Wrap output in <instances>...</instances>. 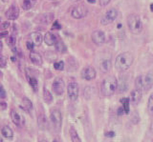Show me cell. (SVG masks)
<instances>
[{"label":"cell","mask_w":153,"mask_h":142,"mask_svg":"<svg viewBox=\"0 0 153 142\" xmlns=\"http://www.w3.org/2000/svg\"><path fill=\"white\" fill-rule=\"evenodd\" d=\"M43 98H44V101L47 104H51L53 102V96L51 92L48 89L44 88V92H43Z\"/></svg>","instance_id":"cell-26"},{"label":"cell","mask_w":153,"mask_h":142,"mask_svg":"<svg viewBox=\"0 0 153 142\" xmlns=\"http://www.w3.org/2000/svg\"><path fill=\"white\" fill-rule=\"evenodd\" d=\"M150 10H151V12L153 13V4H151V6H150Z\"/></svg>","instance_id":"cell-44"},{"label":"cell","mask_w":153,"mask_h":142,"mask_svg":"<svg viewBox=\"0 0 153 142\" xmlns=\"http://www.w3.org/2000/svg\"><path fill=\"white\" fill-rule=\"evenodd\" d=\"M54 19V15L53 13H45V15H40V22L44 24H49Z\"/></svg>","instance_id":"cell-21"},{"label":"cell","mask_w":153,"mask_h":142,"mask_svg":"<svg viewBox=\"0 0 153 142\" xmlns=\"http://www.w3.org/2000/svg\"><path fill=\"white\" fill-rule=\"evenodd\" d=\"M40 142H48V141H46V140H43V141H40Z\"/></svg>","instance_id":"cell-47"},{"label":"cell","mask_w":153,"mask_h":142,"mask_svg":"<svg viewBox=\"0 0 153 142\" xmlns=\"http://www.w3.org/2000/svg\"><path fill=\"white\" fill-rule=\"evenodd\" d=\"M54 68L57 71H62L64 69V62L63 61H59L54 64Z\"/></svg>","instance_id":"cell-31"},{"label":"cell","mask_w":153,"mask_h":142,"mask_svg":"<svg viewBox=\"0 0 153 142\" xmlns=\"http://www.w3.org/2000/svg\"><path fill=\"white\" fill-rule=\"evenodd\" d=\"M111 67H112V63H111V60L109 58L102 59L100 62V69L102 71V73H103V74L108 73L109 71L111 70Z\"/></svg>","instance_id":"cell-15"},{"label":"cell","mask_w":153,"mask_h":142,"mask_svg":"<svg viewBox=\"0 0 153 142\" xmlns=\"http://www.w3.org/2000/svg\"><path fill=\"white\" fill-rule=\"evenodd\" d=\"M88 13V10L85 5L83 4H79L73 8V10L71 12L72 17L76 18V19H81V18L85 17Z\"/></svg>","instance_id":"cell-6"},{"label":"cell","mask_w":153,"mask_h":142,"mask_svg":"<svg viewBox=\"0 0 153 142\" xmlns=\"http://www.w3.org/2000/svg\"><path fill=\"white\" fill-rule=\"evenodd\" d=\"M99 1H100V5L104 7V6H107L111 0H99Z\"/></svg>","instance_id":"cell-37"},{"label":"cell","mask_w":153,"mask_h":142,"mask_svg":"<svg viewBox=\"0 0 153 142\" xmlns=\"http://www.w3.org/2000/svg\"><path fill=\"white\" fill-rule=\"evenodd\" d=\"M1 132H2L3 136H5L6 138H9V139L12 138V137L13 136V132L9 126H4L1 130Z\"/></svg>","instance_id":"cell-22"},{"label":"cell","mask_w":153,"mask_h":142,"mask_svg":"<svg viewBox=\"0 0 153 142\" xmlns=\"http://www.w3.org/2000/svg\"><path fill=\"white\" fill-rule=\"evenodd\" d=\"M134 61V57L131 53L124 52L120 54L115 60V67L120 72H126L131 67Z\"/></svg>","instance_id":"cell-1"},{"label":"cell","mask_w":153,"mask_h":142,"mask_svg":"<svg viewBox=\"0 0 153 142\" xmlns=\"http://www.w3.org/2000/svg\"><path fill=\"white\" fill-rule=\"evenodd\" d=\"M127 26L128 29L132 34L134 35H139L141 34L143 31V23L140 16L135 13L129 15L127 17Z\"/></svg>","instance_id":"cell-4"},{"label":"cell","mask_w":153,"mask_h":142,"mask_svg":"<svg viewBox=\"0 0 153 142\" xmlns=\"http://www.w3.org/2000/svg\"><path fill=\"white\" fill-rule=\"evenodd\" d=\"M0 142H3V139L1 138V137H0Z\"/></svg>","instance_id":"cell-45"},{"label":"cell","mask_w":153,"mask_h":142,"mask_svg":"<svg viewBox=\"0 0 153 142\" xmlns=\"http://www.w3.org/2000/svg\"><path fill=\"white\" fill-rule=\"evenodd\" d=\"M38 126H39V128L42 130H45L47 128L46 117H45L44 115H42V113H40V115L38 116Z\"/></svg>","instance_id":"cell-25"},{"label":"cell","mask_w":153,"mask_h":142,"mask_svg":"<svg viewBox=\"0 0 153 142\" xmlns=\"http://www.w3.org/2000/svg\"><path fill=\"white\" fill-rule=\"evenodd\" d=\"M87 1H88L89 3H91V4H94V3L96 2V0H87Z\"/></svg>","instance_id":"cell-43"},{"label":"cell","mask_w":153,"mask_h":142,"mask_svg":"<svg viewBox=\"0 0 153 142\" xmlns=\"http://www.w3.org/2000/svg\"><path fill=\"white\" fill-rule=\"evenodd\" d=\"M29 57H30L32 63L35 64L36 66H41L43 63L41 55L38 53H36V52H31L30 54H29Z\"/></svg>","instance_id":"cell-16"},{"label":"cell","mask_w":153,"mask_h":142,"mask_svg":"<svg viewBox=\"0 0 153 142\" xmlns=\"http://www.w3.org/2000/svg\"><path fill=\"white\" fill-rule=\"evenodd\" d=\"M11 118H12V120L13 122L16 124V126H20L21 125V123H22V120H21V116L20 115L16 112V111H12L11 112Z\"/></svg>","instance_id":"cell-19"},{"label":"cell","mask_w":153,"mask_h":142,"mask_svg":"<svg viewBox=\"0 0 153 142\" xmlns=\"http://www.w3.org/2000/svg\"><path fill=\"white\" fill-rule=\"evenodd\" d=\"M117 17H118V10L115 8H111L104 13V15L100 19V23L102 25H108L116 20Z\"/></svg>","instance_id":"cell-5"},{"label":"cell","mask_w":153,"mask_h":142,"mask_svg":"<svg viewBox=\"0 0 153 142\" xmlns=\"http://www.w3.org/2000/svg\"><path fill=\"white\" fill-rule=\"evenodd\" d=\"M105 136H107V137H110V138H112V137L115 136V132H105Z\"/></svg>","instance_id":"cell-40"},{"label":"cell","mask_w":153,"mask_h":142,"mask_svg":"<svg viewBox=\"0 0 153 142\" xmlns=\"http://www.w3.org/2000/svg\"><path fill=\"white\" fill-rule=\"evenodd\" d=\"M117 78L110 75L107 77L106 78H104V80L102 83V87H100V92H102L103 96H111L112 94L116 92L117 90Z\"/></svg>","instance_id":"cell-3"},{"label":"cell","mask_w":153,"mask_h":142,"mask_svg":"<svg viewBox=\"0 0 153 142\" xmlns=\"http://www.w3.org/2000/svg\"><path fill=\"white\" fill-rule=\"evenodd\" d=\"M9 26H10V23L8 22V21H5V22H3L2 24H1V26H0V29L1 30H6L7 28H9Z\"/></svg>","instance_id":"cell-36"},{"label":"cell","mask_w":153,"mask_h":142,"mask_svg":"<svg viewBox=\"0 0 153 142\" xmlns=\"http://www.w3.org/2000/svg\"><path fill=\"white\" fill-rule=\"evenodd\" d=\"M121 103L123 104V112L126 115H127V113H129V111H130V108H129V106H130V101H129V98H126V97H123L121 99Z\"/></svg>","instance_id":"cell-23"},{"label":"cell","mask_w":153,"mask_h":142,"mask_svg":"<svg viewBox=\"0 0 153 142\" xmlns=\"http://www.w3.org/2000/svg\"><path fill=\"white\" fill-rule=\"evenodd\" d=\"M117 89L119 93H124L128 89V80L126 78V75H122L120 77L119 81L117 80Z\"/></svg>","instance_id":"cell-14"},{"label":"cell","mask_w":153,"mask_h":142,"mask_svg":"<svg viewBox=\"0 0 153 142\" xmlns=\"http://www.w3.org/2000/svg\"><path fill=\"white\" fill-rule=\"evenodd\" d=\"M26 46H27V49H29V50H33V47H35V45H33V43L32 41H27V43H26Z\"/></svg>","instance_id":"cell-38"},{"label":"cell","mask_w":153,"mask_h":142,"mask_svg":"<svg viewBox=\"0 0 153 142\" xmlns=\"http://www.w3.org/2000/svg\"><path fill=\"white\" fill-rule=\"evenodd\" d=\"M28 79H29V83H30L31 87L33 88V91L37 92V90H38V82H37L36 78H35V77H29Z\"/></svg>","instance_id":"cell-28"},{"label":"cell","mask_w":153,"mask_h":142,"mask_svg":"<svg viewBox=\"0 0 153 142\" xmlns=\"http://www.w3.org/2000/svg\"><path fill=\"white\" fill-rule=\"evenodd\" d=\"M16 36L14 35H11L8 38V45L11 47V48H13L14 45H16Z\"/></svg>","instance_id":"cell-32"},{"label":"cell","mask_w":153,"mask_h":142,"mask_svg":"<svg viewBox=\"0 0 153 142\" xmlns=\"http://www.w3.org/2000/svg\"><path fill=\"white\" fill-rule=\"evenodd\" d=\"M51 121L56 131H60L62 125V116L59 110H53L51 112Z\"/></svg>","instance_id":"cell-8"},{"label":"cell","mask_w":153,"mask_h":142,"mask_svg":"<svg viewBox=\"0 0 153 142\" xmlns=\"http://www.w3.org/2000/svg\"><path fill=\"white\" fill-rule=\"evenodd\" d=\"M2 49H3V43H2V41L0 40V52L2 51Z\"/></svg>","instance_id":"cell-42"},{"label":"cell","mask_w":153,"mask_h":142,"mask_svg":"<svg viewBox=\"0 0 153 142\" xmlns=\"http://www.w3.org/2000/svg\"><path fill=\"white\" fill-rule=\"evenodd\" d=\"M0 23H1V18H0Z\"/></svg>","instance_id":"cell-48"},{"label":"cell","mask_w":153,"mask_h":142,"mask_svg":"<svg viewBox=\"0 0 153 142\" xmlns=\"http://www.w3.org/2000/svg\"><path fill=\"white\" fill-rule=\"evenodd\" d=\"M5 15H6L7 18L10 20H16L19 15V8L16 5H12L7 10Z\"/></svg>","instance_id":"cell-13"},{"label":"cell","mask_w":153,"mask_h":142,"mask_svg":"<svg viewBox=\"0 0 153 142\" xmlns=\"http://www.w3.org/2000/svg\"><path fill=\"white\" fill-rule=\"evenodd\" d=\"M80 75L83 79L87 80V81H91V80H93L96 77L97 73H96V70L93 67L88 66V67H85L84 69H82Z\"/></svg>","instance_id":"cell-11"},{"label":"cell","mask_w":153,"mask_h":142,"mask_svg":"<svg viewBox=\"0 0 153 142\" xmlns=\"http://www.w3.org/2000/svg\"><path fill=\"white\" fill-rule=\"evenodd\" d=\"M143 96V92L139 89H134L130 93V96H129V101L134 106H137L139 103L141 102V99Z\"/></svg>","instance_id":"cell-12"},{"label":"cell","mask_w":153,"mask_h":142,"mask_svg":"<svg viewBox=\"0 0 153 142\" xmlns=\"http://www.w3.org/2000/svg\"><path fill=\"white\" fill-rule=\"evenodd\" d=\"M123 113H124V112H123V109L121 107V108H119V110H118V115L119 116H122Z\"/></svg>","instance_id":"cell-41"},{"label":"cell","mask_w":153,"mask_h":142,"mask_svg":"<svg viewBox=\"0 0 153 142\" xmlns=\"http://www.w3.org/2000/svg\"><path fill=\"white\" fill-rule=\"evenodd\" d=\"M153 87V71L143 75H139L135 80V88L142 92H148Z\"/></svg>","instance_id":"cell-2"},{"label":"cell","mask_w":153,"mask_h":142,"mask_svg":"<svg viewBox=\"0 0 153 142\" xmlns=\"http://www.w3.org/2000/svg\"><path fill=\"white\" fill-rule=\"evenodd\" d=\"M91 38H92V41L96 45L98 46H100L102 45L104 42H105V39H106V37H105V34L100 30H96L92 32V35H91Z\"/></svg>","instance_id":"cell-10"},{"label":"cell","mask_w":153,"mask_h":142,"mask_svg":"<svg viewBox=\"0 0 153 142\" xmlns=\"http://www.w3.org/2000/svg\"><path fill=\"white\" fill-rule=\"evenodd\" d=\"M52 89H53V92H54L56 96H61V94L63 93L64 91H65V83H64V81L59 77L56 78L54 80V82H53Z\"/></svg>","instance_id":"cell-9"},{"label":"cell","mask_w":153,"mask_h":142,"mask_svg":"<svg viewBox=\"0 0 153 142\" xmlns=\"http://www.w3.org/2000/svg\"><path fill=\"white\" fill-rule=\"evenodd\" d=\"M147 111L150 113L151 116H153V93L148 98V102H147Z\"/></svg>","instance_id":"cell-29"},{"label":"cell","mask_w":153,"mask_h":142,"mask_svg":"<svg viewBox=\"0 0 153 142\" xmlns=\"http://www.w3.org/2000/svg\"><path fill=\"white\" fill-rule=\"evenodd\" d=\"M21 106H22L23 109H25L26 111H29V112H30V111L32 110V109H33V103H32V101H31L29 98L24 97V98L22 99Z\"/></svg>","instance_id":"cell-24"},{"label":"cell","mask_w":153,"mask_h":142,"mask_svg":"<svg viewBox=\"0 0 153 142\" xmlns=\"http://www.w3.org/2000/svg\"><path fill=\"white\" fill-rule=\"evenodd\" d=\"M56 35L53 34V32H48L45 34L44 35V42L48 45V46H53V45H55L56 44Z\"/></svg>","instance_id":"cell-17"},{"label":"cell","mask_w":153,"mask_h":142,"mask_svg":"<svg viewBox=\"0 0 153 142\" xmlns=\"http://www.w3.org/2000/svg\"><path fill=\"white\" fill-rule=\"evenodd\" d=\"M79 85L76 82H70L67 86V93H68V96L70 98V100L72 101H76L79 97Z\"/></svg>","instance_id":"cell-7"},{"label":"cell","mask_w":153,"mask_h":142,"mask_svg":"<svg viewBox=\"0 0 153 142\" xmlns=\"http://www.w3.org/2000/svg\"><path fill=\"white\" fill-rule=\"evenodd\" d=\"M31 41L33 43V45L35 46H40L41 43H42V40H43V37L41 35V34H39V32H32L31 35Z\"/></svg>","instance_id":"cell-18"},{"label":"cell","mask_w":153,"mask_h":142,"mask_svg":"<svg viewBox=\"0 0 153 142\" xmlns=\"http://www.w3.org/2000/svg\"><path fill=\"white\" fill-rule=\"evenodd\" d=\"M8 35V32L5 30V31H2L1 32H0V39L1 38H5Z\"/></svg>","instance_id":"cell-39"},{"label":"cell","mask_w":153,"mask_h":142,"mask_svg":"<svg viewBox=\"0 0 153 142\" xmlns=\"http://www.w3.org/2000/svg\"><path fill=\"white\" fill-rule=\"evenodd\" d=\"M6 97V91H5L4 87L0 84V98H5Z\"/></svg>","instance_id":"cell-34"},{"label":"cell","mask_w":153,"mask_h":142,"mask_svg":"<svg viewBox=\"0 0 153 142\" xmlns=\"http://www.w3.org/2000/svg\"><path fill=\"white\" fill-rule=\"evenodd\" d=\"M7 65V60L4 56L0 54V68H5Z\"/></svg>","instance_id":"cell-33"},{"label":"cell","mask_w":153,"mask_h":142,"mask_svg":"<svg viewBox=\"0 0 153 142\" xmlns=\"http://www.w3.org/2000/svg\"><path fill=\"white\" fill-rule=\"evenodd\" d=\"M56 46V50L59 52V53H61V54H63L64 52L66 51V46L63 44V42H62L61 40H56V44H55Z\"/></svg>","instance_id":"cell-27"},{"label":"cell","mask_w":153,"mask_h":142,"mask_svg":"<svg viewBox=\"0 0 153 142\" xmlns=\"http://www.w3.org/2000/svg\"><path fill=\"white\" fill-rule=\"evenodd\" d=\"M69 134H70V137H71V140L72 142H81V139L79 138V136L76 132V129L72 126L70 128V131H69Z\"/></svg>","instance_id":"cell-20"},{"label":"cell","mask_w":153,"mask_h":142,"mask_svg":"<svg viewBox=\"0 0 153 142\" xmlns=\"http://www.w3.org/2000/svg\"><path fill=\"white\" fill-rule=\"evenodd\" d=\"M52 29L53 30H59V29H61V26L59 24V21H55V23H53Z\"/></svg>","instance_id":"cell-35"},{"label":"cell","mask_w":153,"mask_h":142,"mask_svg":"<svg viewBox=\"0 0 153 142\" xmlns=\"http://www.w3.org/2000/svg\"><path fill=\"white\" fill-rule=\"evenodd\" d=\"M32 6L33 5L31 3V0H24L23 3H22V8H23V10H25V11L31 10Z\"/></svg>","instance_id":"cell-30"},{"label":"cell","mask_w":153,"mask_h":142,"mask_svg":"<svg viewBox=\"0 0 153 142\" xmlns=\"http://www.w3.org/2000/svg\"><path fill=\"white\" fill-rule=\"evenodd\" d=\"M53 142H59V141H57L56 139H55V140H54V141H53Z\"/></svg>","instance_id":"cell-46"}]
</instances>
